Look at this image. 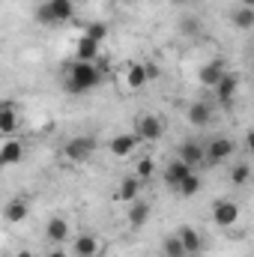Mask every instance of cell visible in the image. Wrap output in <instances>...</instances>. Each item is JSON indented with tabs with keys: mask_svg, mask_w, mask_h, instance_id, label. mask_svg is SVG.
<instances>
[{
	"mask_svg": "<svg viewBox=\"0 0 254 257\" xmlns=\"http://www.w3.org/2000/svg\"><path fill=\"white\" fill-rule=\"evenodd\" d=\"M3 168H6V165H3V159H0V171H3Z\"/></svg>",
	"mask_w": 254,
	"mask_h": 257,
	"instance_id": "obj_36",
	"label": "cell"
},
{
	"mask_svg": "<svg viewBox=\"0 0 254 257\" xmlns=\"http://www.w3.org/2000/svg\"><path fill=\"white\" fill-rule=\"evenodd\" d=\"M138 194H141V180H138L135 174L123 177V183H120V189H117V197L126 200V203H132V200H138Z\"/></svg>",
	"mask_w": 254,
	"mask_h": 257,
	"instance_id": "obj_21",
	"label": "cell"
},
{
	"mask_svg": "<svg viewBox=\"0 0 254 257\" xmlns=\"http://www.w3.org/2000/svg\"><path fill=\"white\" fill-rule=\"evenodd\" d=\"M45 239H48L51 245H63L66 239H69V221L60 218V215L48 218V224H45Z\"/></svg>",
	"mask_w": 254,
	"mask_h": 257,
	"instance_id": "obj_14",
	"label": "cell"
},
{
	"mask_svg": "<svg viewBox=\"0 0 254 257\" xmlns=\"http://www.w3.org/2000/svg\"><path fill=\"white\" fill-rule=\"evenodd\" d=\"M177 27H180V33H183V36H189V39H194V36H200V30H203L200 18H194V15H183Z\"/></svg>",
	"mask_w": 254,
	"mask_h": 257,
	"instance_id": "obj_24",
	"label": "cell"
},
{
	"mask_svg": "<svg viewBox=\"0 0 254 257\" xmlns=\"http://www.w3.org/2000/svg\"><path fill=\"white\" fill-rule=\"evenodd\" d=\"M212 221H215L218 227H233V224L239 221V203H236V200H227V197L215 200V203H212Z\"/></svg>",
	"mask_w": 254,
	"mask_h": 257,
	"instance_id": "obj_5",
	"label": "cell"
},
{
	"mask_svg": "<svg viewBox=\"0 0 254 257\" xmlns=\"http://www.w3.org/2000/svg\"><path fill=\"white\" fill-rule=\"evenodd\" d=\"M93 153H96V138H90V135H78V138L66 141L63 147V159L69 165H87L93 159Z\"/></svg>",
	"mask_w": 254,
	"mask_h": 257,
	"instance_id": "obj_2",
	"label": "cell"
},
{
	"mask_svg": "<svg viewBox=\"0 0 254 257\" xmlns=\"http://www.w3.org/2000/svg\"><path fill=\"white\" fill-rule=\"evenodd\" d=\"M177 192L183 194V197H194V194L200 192V177H197V174L191 171L189 177H186V180L180 183V189H177Z\"/></svg>",
	"mask_w": 254,
	"mask_h": 257,
	"instance_id": "obj_27",
	"label": "cell"
},
{
	"mask_svg": "<svg viewBox=\"0 0 254 257\" xmlns=\"http://www.w3.org/2000/svg\"><path fill=\"white\" fill-rule=\"evenodd\" d=\"M129 3H135V0H129Z\"/></svg>",
	"mask_w": 254,
	"mask_h": 257,
	"instance_id": "obj_38",
	"label": "cell"
},
{
	"mask_svg": "<svg viewBox=\"0 0 254 257\" xmlns=\"http://www.w3.org/2000/svg\"><path fill=\"white\" fill-rule=\"evenodd\" d=\"M27 215H30V206H27L24 197H12V200L3 206V221H6V224H21Z\"/></svg>",
	"mask_w": 254,
	"mask_h": 257,
	"instance_id": "obj_13",
	"label": "cell"
},
{
	"mask_svg": "<svg viewBox=\"0 0 254 257\" xmlns=\"http://www.w3.org/2000/svg\"><path fill=\"white\" fill-rule=\"evenodd\" d=\"M18 132V105L12 99H0V135L12 138Z\"/></svg>",
	"mask_w": 254,
	"mask_h": 257,
	"instance_id": "obj_7",
	"label": "cell"
},
{
	"mask_svg": "<svg viewBox=\"0 0 254 257\" xmlns=\"http://www.w3.org/2000/svg\"><path fill=\"white\" fill-rule=\"evenodd\" d=\"M99 54H102V45H99V42H93V39H87V36L78 39V45H75V60H81V63H96Z\"/></svg>",
	"mask_w": 254,
	"mask_h": 257,
	"instance_id": "obj_16",
	"label": "cell"
},
{
	"mask_svg": "<svg viewBox=\"0 0 254 257\" xmlns=\"http://www.w3.org/2000/svg\"><path fill=\"white\" fill-rule=\"evenodd\" d=\"M171 3H177V6H183V3H189V0H171Z\"/></svg>",
	"mask_w": 254,
	"mask_h": 257,
	"instance_id": "obj_35",
	"label": "cell"
},
{
	"mask_svg": "<svg viewBox=\"0 0 254 257\" xmlns=\"http://www.w3.org/2000/svg\"><path fill=\"white\" fill-rule=\"evenodd\" d=\"M153 171H156V162H153V159H141V162L135 165V177H138L141 183H144V180H150V177H153Z\"/></svg>",
	"mask_w": 254,
	"mask_h": 257,
	"instance_id": "obj_29",
	"label": "cell"
},
{
	"mask_svg": "<svg viewBox=\"0 0 254 257\" xmlns=\"http://www.w3.org/2000/svg\"><path fill=\"white\" fill-rule=\"evenodd\" d=\"M227 72V66L224 60H212V63H206L200 72H197V81L203 84V87H215L218 81H221V75Z\"/></svg>",
	"mask_w": 254,
	"mask_h": 257,
	"instance_id": "obj_17",
	"label": "cell"
},
{
	"mask_svg": "<svg viewBox=\"0 0 254 257\" xmlns=\"http://www.w3.org/2000/svg\"><path fill=\"white\" fill-rule=\"evenodd\" d=\"M102 251V242H99V236H93V233H81V236H75V242H72V257H96Z\"/></svg>",
	"mask_w": 254,
	"mask_h": 257,
	"instance_id": "obj_10",
	"label": "cell"
},
{
	"mask_svg": "<svg viewBox=\"0 0 254 257\" xmlns=\"http://www.w3.org/2000/svg\"><path fill=\"white\" fill-rule=\"evenodd\" d=\"M72 3H75V6H78V3H84V0H72Z\"/></svg>",
	"mask_w": 254,
	"mask_h": 257,
	"instance_id": "obj_37",
	"label": "cell"
},
{
	"mask_svg": "<svg viewBox=\"0 0 254 257\" xmlns=\"http://www.w3.org/2000/svg\"><path fill=\"white\" fill-rule=\"evenodd\" d=\"M102 84V69L96 63H81V60H75V63L69 66V72H66V93H72V96H81V93H90V90H96Z\"/></svg>",
	"mask_w": 254,
	"mask_h": 257,
	"instance_id": "obj_1",
	"label": "cell"
},
{
	"mask_svg": "<svg viewBox=\"0 0 254 257\" xmlns=\"http://www.w3.org/2000/svg\"><path fill=\"white\" fill-rule=\"evenodd\" d=\"M174 236L180 239V245H183V251H186L189 257H191V254H197V251L203 248V239H200V233H197V230H194L191 224H183V227H180V230H177Z\"/></svg>",
	"mask_w": 254,
	"mask_h": 257,
	"instance_id": "obj_12",
	"label": "cell"
},
{
	"mask_svg": "<svg viewBox=\"0 0 254 257\" xmlns=\"http://www.w3.org/2000/svg\"><path fill=\"white\" fill-rule=\"evenodd\" d=\"M141 147V138L135 135V132H126V135H117V138H111V144H108V150H111V156H117V159H129L135 150Z\"/></svg>",
	"mask_w": 254,
	"mask_h": 257,
	"instance_id": "obj_8",
	"label": "cell"
},
{
	"mask_svg": "<svg viewBox=\"0 0 254 257\" xmlns=\"http://www.w3.org/2000/svg\"><path fill=\"white\" fill-rule=\"evenodd\" d=\"M48 257H69V251H63V248H51Z\"/></svg>",
	"mask_w": 254,
	"mask_h": 257,
	"instance_id": "obj_32",
	"label": "cell"
},
{
	"mask_svg": "<svg viewBox=\"0 0 254 257\" xmlns=\"http://www.w3.org/2000/svg\"><path fill=\"white\" fill-rule=\"evenodd\" d=\"M248 177H251V165H248V162H236V165L230 168V183H233V186H245Z\"/></svg>",
	"mask_w": 254,
	"mask_h": 257,
	"instance_id": "obj_25",
	"label": "cell"
},
{
	"mask_svg": "<svg viewBox=\"0 0 254 257\" xmlns=\"http://www.w3.org/2000/svg\"><path fill=\"white\" fill-rule=\"evenodd\" d=\"M150 81H147V69L144 63H138V60H132L126 63V87L129 90H144Z\"/></svg>",
	"mask_w": 254,
	"mask_h": 257,
	"instance_id": "obj_19",
	"label": "cell"
},
{
	"mask_svg": "<svg viewBox=\"0 0 254 257\" xmlns=\"http://www.w3.org/2000/svg\"><path fill=\"white\" fill-rule=\"evenodd\" d=\"M147 221H150V203L147 200H132L129 203V224L135 230H141Z\"/></svg>",
	"mask_w": 254,
	"mask_h": 257,
	"instance_id": "obj_20",
	"label": "cell"
},
{
	"mask_svg": "<svg viewBox=\"0 0 254 257\" xmlns=\"http://www.w3.org/2000/svg\"><path fill=\"white\" fill-rule=\"evenodd\" d=\"M144 69H147V81L159 78V66H156V63H144Z\"/></svg>",
	"mask_w": 254,
	"mask_h": 257,
	"instance_id": "obj_31",
	"label": "cell"
},
{
	"mask_svg": "<svg viewBox=\"0 0 254 257\" xmlns=\"http://www.w3.org/2000/svg\"><path fill=\"white\" fill-rule=\"evenodd\" d=\"M242 6H248V9H254V0H242Z\"/></svg>",
	"mask_w": 254,
	"mask_h": 257,
	"instance_id": "obj_34",
	"label": "cell"
},
{
	"mask_svg": "<svg viewBox=\"0 0 254 257\" xmlns=\"http://www.w3.org/2000/svg\"><path fill=\"white\" fill-rule=\"evenodd\" d=\"M189 174H191L189 165H186V162H180V159H174V162H171V165L165 168V186L177 192V189H180V183H183V180H186Z\"/></svg>",
	"mask_w": 254,
	"mask_h": 257,
	"instance_id": "obj_15",
	"label": "cell"
},
{
	"mask_svg": "<svg viewBox=\"0 0 254 257\" xmlns=\"http://www.w3.org/2000/svg\"><path fill=\"white\" fill-rule=\"evenodd\" d=\"M0 159H3V165H18L24 159V144L18 138H6L0 147Z\"/></svg>",
	"mask_w": 254,
	"mask_h": 257,
	"instance_id": "obj_18",
	"label": "cell"
},
{
	"mask_svg": "<svg viewBox=\"0 0 254 257\" xmlns=\"http://www.w3.org/2000/svg\"><path fill=\"white\" fill-rule=\"evenodd\" d=\"M48 9H51V15H54L57 24L72 21V15H75V3L72 0H48Z\"/></svg>",
	"mask_w": 254,
	"mask_h": 257,
	"instance_id": "obj_22",
	"label": "cell"
},
{
	"mask_svg": "<svg viewBox=\"0 0 254 257\" xmlns=\"http://www.w3.org/2000/svg\"><path fill=\"white\" fill-rule=\"evenodd\" d=\"M183 257H189V254H183Z\"/></svg>",
	"mask_w": 254,
	"mask_h": 257,
	"instance_id": "obj_39",
	"label": "cell"
},
{
	"mask_svg": "<svg viewBox=\"0 0 254 257\" xmlns=\"http://www.w3.org/2000/svg\"><path fill=\"white\" fill-rule=\"evenodd\" d=\"M186 117H189L191 126L206 128L212 120H215V111H212V105H209V102H191L189 108H186Z\"/></svg>",
	"mask_w": 254,
	"mask_h": 257,
	"instance_id": "obj_9",
	"label": "cell"
},
{
	"mask_svg": "<svg viewBox=\"0 0 254 257\" xmlns=\"http://www.w3.org/2000/svg\"><path fill=\"white\" fill-rule=\"evenodd\" d=\"M233 24H236L239 30H251V27H254V9L239 6V9L233 12Z\"/></svg>",
	"mask_w": 254,
	"mask_h": 257,
	"instance_id": "obj_26",
	"label": "cell"
},
{
	"mask_svg": "<svg viewBox=\"0 0 254 257\" xmlns=\"http://www.w3.org/2000/svg\"><path fill=\"white\" fill-rule=\"evenodd\" d=\"M233 153H236L233 138H212L209 144H203V162H209V165H224L233 159Z\"/></svg>",
	"mask_w": 254,
	"mask_h": 257,
	"instance_id": "obj_3",
	"label": "cell"
},
{
	"mask_svg": "<svg viewBox=\"0 0 254 257\" xmlns=\"http://www.w3.org/2000/svg\"><path fill=\"white\" fill-rule=\"evenodd\" d=\"M108 33H111V27H108L105 21H90V24L84 27V36H87V39H93V42H99V45L108 39Z\"/></svg>",
	"mask_w": 254,
	"mask_h": 257,
	"instance_id": "obj_23",
	"label": "cell"
},
{
	"mask_svg": "<svg viewBox=\"0 0 254 257\" xmlns=\"http://www.w3.org/2000/svg\"><path fill=\"white\" fill-rule=\"evenodd\" d=\"M15 257H36V254H33V251H27V248H21V251H18Z\"/></svg>",
	"mask_w": 254,
	"mask_h": 257,
	"instance_id": "obj_33",
	"label": "cell"
},
{
	"mask_svg": "<svg viewBox=\"0 0 254 257\" xmlns=\"http://www.w3.org/2000/svg\"><path fill=\"white\" fill-rule=\"evenodd\" d=\"M177 159L186 162L191 171H194L197 165H203V144L200 141H183L180 150H177Z\"/></svg>",
	"mask_w": 254,
	"mask_h": 257,
	"instance_id": "obj_11",
	"label": "cell"
},
{
	"mask_svg": "<svg viewBox=\"0 0 254 257\" xmlns=\"http://www.w3.org/2000/svg\"><path fill=\"white\" fill-rule=\"evenodd\" d=\"M162 248H165V257H183V254H186L177 236H168V239L162 242Z\"/></svg>",
	"mask_w": 254,
	"mask_h": 257,
	"instance_id": "obj_30",
	"label": "cell"
},
{
	"mask_svg": "<svg viewBox=\"0 0 254 257\" xmlns=\"http://www.w3.org/2000/svg\"><path fill=\"white\" fill-rule=\"evenodd\" d=\"M212 90H215L218 105L230 108V105H233V99H236V90H239V75H236V72H224V75H221V81H218Z\"/></svg>",
	"mask_w": 254,
	"mask_h": 257,
	"instance_id": "obj_6",
	"label": "cell"
},
{
	"mask_svg": "<svg viewBox=\"0 0 254 257\" xmlns=\"http://www.w3.org/2000/svg\"><path fill=\"white\" fill-rule=\"evenodd\" d=\"M33 18H36L42 27H54V24H57V21H54V15H51V9H48V0L36 6V15H33Z\"/></svg>",
	"mask_w": 254,
	"mask_h": 257,
	"instance_id": "obj_28",
	"label": "cell"
},
{
	"mask_svg": "<svg viewBox=\"0 0 254 257\" xmlns=\"http://www.w3.org/2000/svg\"><path fill=\"white\" fill-rule=\"evenodd\" d=\"M135 135H138L141 141H147V144H156V141L165 135V123H162L156 114H141V117L135 120Z\"/></svg>",
	"mask_w": 254,
	"mask_h": 257,
	"instance_id": "obj_4",
	"label": "cell"
}]
</instances>
